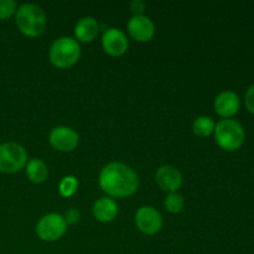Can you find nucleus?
<instances>
[{"label":"nucleus","mask_w":254,"mask_h":254,"mask_svg":"<svg viewBox=\"0 0 254 254\" xmlns=\"http://www.w3.org/2000/svg\"><path fill=\"white\" fill-rule=\"evenodd\" d=\"M138 176L131 168L122 163H111L102 169L99 185L102 190L114 197H127L138 189Z\"/></svg>","instance_id":"nucleus-1"},{"label":"nucleus","mask_w":254,"mask_h":254,"mask_svg":"<svg viewBox=\"0 0 254 254\" xmlns=\"http://www.w3.org/2000/svg\"><path fill=\"white\" fill-rule=\"evenodd\" d=\"M16 25L20 31L26 36H37L46 26V14L35 4H22L16 10Z\"/></svg>","instance_id":"nucleus-2"},{"label":"nucleus","mask_w":254,"mask_h":254,"mask_svg":"<svg viewBox=\"0 0 254 254\" xmlns=\"http://www.w3.org/2000/svg\"><path fill=\"white\" fill-rule=\"evenodd\" d=\"M213 131L218 145L228 151L240 149L246 138L242 124L235 119H222L216 124Z\"/></svg>","instance_id":"nucleus-3"},{"label":"nucleus","mask_w":254,"mask_h":254,"mask_svg":"<svg viewBox=\"0 0 254 254\" xmlns=\"http://www.w3.org/2000/svg\"><path fill=\"white\" fill-rule=\"evenodd\" d=\"M81 55L78 42L72 37H60L50 49V60L59 68H67L76 64Z\"/></svg>","instance_id":"nucleus-4"},{"label":"nucleus","mask_w":254,"mask_h":254,"mask_svg":"<svg viewBox=\"0 0 254 254\" xmlns=\"http://www.w3.org/2000/svg\"><path fill=\"white\" fill-rule=\"evenodd\" d=\"M27 161L26 150L20 144H0V173L12 174L20 171Z\"/></svg>","instance_id":"nucleus-5"},{"label":"nucleus","mask_w":254,"mask_h":254,"mask_svg":"<svg viewBox=\"0 0 254 254\" xmlns=\"http://www.w3.org/2000/svg\"><path fill=\"white\" fill-rule=\"evenodd\" d=\"M66 228L67 223L64 216H61L60 213H49L39 221L36 233L42 241L54 242V241L60 240L64 235Z\"/></svg>","instance_id":"nucleus-6"},{"label":"nucleus","mask_w":254,"mask_h":254,"mask_svg":"<svg viewBox=\"0 0 254 254\" xmlns=\"http://www.w3.org/2000/svg\"><path fill=\"white\" fill-rule=\"evenodd\" d=\"M135 222L139 230L146 235H155L163 225L160 213L150 206H144L136 211Z\"/></svg>","instance_id":"nucleus-7"},{"label":"nucleus","mask_w":254,"mask_h":254,"mask_svg":"<svg viewBox=\"0 0 254 254\" xmlns=\"http://www.w3.org/2000/svg\"><path fill=\"white\" fill-rule=\"evenodd\" d=\"M50 143L57 150L71 151L78 144V134L68 127H57L50 134Z\"/></svg>","instance_id":"nucleus-8"},{"label":"nucleus","mask_w":254,"mask_h":254,"mask_svg":"<svg viewBox=\"0 0 254 254\" xmlns=\"http://www.w3.org/2000/svg\"><path fill=\"white\" fill-rule=\"evenodd\" d=\"M102 44H103L104 51L112 56H121L128 49V40L124 32L114 27L104 31Z\"/></svg>","instance_id":"nucleus-9"},{"label":"nucleus","mask_w":254,"mask_h":254,"mask_svg":"<svg viewBox=\"0 0 254 254\" xmlns=\"http://www.w3.org/2000/svg\"><path fill=\"white\" fill-rule=\"evenodd\" d=\"M128 30L134 40L140 42L149 41L154 36L155 26L149 17L144 15H134L128 22Z\"/></svg>","instance_id":"nucleus-10"},{"label":"nucleus","mask_w":254,"mask_h":254,"mask_svg":"<svg viewBox=\"0 0 254 254\" xmlns=\"http://www.w3.org/2000/svg\"><path fill=\"white\" fill-rule=\"evenodd\" d=\"M241 107L240 97L232 91H225L218 94L215 99V109L218 116L230 118L238 113Z\"/></svg>","instance_id":"nucleus-11"},{"label":"nucleus","mask_w":254,"mask_h":254,"mask_svg":"<svg viewBox=\"0 0 254 254\" xmlns=\"http://www.w3.org/2000/svg\"><path fill=\"white\" fill-rule=\"evenodd\" d=\"M155 180L163 190L175 192L178 189H180L181 184H183V176H181L180 171L176 168L170 165H165L161 166L156 171Z\"/></svg>","instance_id":"nucleus-12"},{"label":"nucleus","mask_w":254,"mask_h":254,"mask_svg":"<svg viewBox=\"0 0 254 254\" xmlns=\"http://www.w3.org/2000/svg\"><path fill=\"white\" fill-rule=\"evenodd\" d=\"M118 213V206L112 198L102 197L93 205V215L101 222H111Z\"/></svg>","instance_id":"nucleus-13"},{"label":"nucleus","mask_w":254,"mask_h":254,"mask_svg":"<svg viewBox=\"0 0 254 254\" xmlns=\"http://www.w3.org/2000/svg\"><path fill=\"white\" fill-rule=\"evenodd\" d=\"M98 22L94 20L92 16L82 17L78 22H77L76 27H74V35L79 41L89 42L94 40V37L98 34Z\"/></svg>","instance_id":"nucleus-14"},{"label":"nucleus","mask_w":254,"mask_h":254,"mask_svg":"<svg viewBox=\"0 0 254 254\" xmlns=\"http://www.w3.org/2000/svg\"><path fill=\"white\" fill-rule=\"evenodd\" d=\"M47 174H49V170H47L46 164L40 159H31L27 163L26 175L32 183H44L47 178Z\"/></svg>","instance_id":"nucleus-15"},{"label":"nucleus","mask_w":254,"mask_h":254,"mask_svg":"<svg viewBox=\"0 0 254 254\" xmlns=\"http://www.w3.org/2000/svg\"><path fill=\"white\" fill-rule=\"evenodd\" d=\"M192 129L197 136H208L215 130V122L210 117H200L193 122Z\"/></svg>","instance_id":"nucleus-16"},{"label":"nucleus","mask_w":254,"mask_h":254,"mask_svg":"<svg viewBox=\"0 0 254 254\" xmlns=\"http://www.w3.org/2000/svg\"><path fill=\"white\" fill-rule=\"evenodd\" d=\"M77 188H78V181L74 176H64L60 183V193L64 197H69L76 192Z\"/></svg>","instance_id":"nucleus-17"},{"label":"nucleus","mask_w":254,"mask_h":254,"mask_svg":"<svg viewBox=\"0 0 254 254\" xmlns=\"http://www.w3.org/2000/svg\"><path fill=\"white\" fill-rule=\"evenodd\" d=\"M165 207L168 211L173 213L180 212L181 208L184 207V198L183 196L176 192H171L168 197L165 198Z\"/></svg>","instance_id":"nucleus-18"},{"label":"nucleus","mask_w":254,"mask_h":254,"mask_svg":"<svg viewBox=\"0 0 254 254\" xmlns=\"http://www.w3.org/2000/svg\"><path fill=\"white\" fill-rule=\"evenodd\" d=\"M16 11V2L12 0H0V20L9 19Z\"/></svg>","instance_id":"nucleus-19"},{"label":"nucleus","mask_w":254,"mask_h":254,"mask_svg":"<svg viewBox=\"0 0 254 254\" xmlns=\"http://www.w3.org/2000/svg\"><path fill=\"white\" fill-rule=\"evenodd\" d=\"M245 103L246 108H247L251 113L254 114V84H252V86L247 89V92H246Z\"/></svg>","instance_id":"nucleus-20"},{"label":"nucleus","mask_w":254,"mask_h":254,"mask_svg":"<svg viewBox=\"0 0 254 254\" xmlns=\"http://www.w3.org/2000/svg\"><path fill=\"white\" fill-rule=\"evenodd\" d=\"M81 218V213L77 208H69L66 212V216H64V221H66L67 225H73V223H77Z\"/></svg>","instance_id":"nucleus-21"},{"label":"nucleus","mask_w":254,"mask_h":254,"mask_svg":"<svg viewBox=\"0 0 254 254\" xmlns=\"http://www.w3.org/2000/svg\"><path fill=\"white\" fill-rule=\"evenodd\" d=\"M130 7L133 10V12L135 15H141L140 12L144 11V7H145V4H144L141 0H133L130 2Z\"/></svg>","instance_id":"nucleus-22"}]
</instances>
